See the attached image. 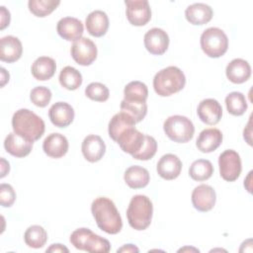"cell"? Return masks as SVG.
<instances>
[{
    "label": "cell",
    "mask_w": 253,
    "mask_h": 253,
    "mask_svg": "<svg viewBox=\"0 0 253 253\" xmlns=\"http://www.w3.org/2000/svg\"><path fill=\"white\" fill-rule=\"evenodd\" d=\"M91 211L100 229L109 233L117 234L123 227L122 217L114 202L106 197L96 198L91 205Z\"/></svg>",
    "instance_id": "obj_1"
},
{
    "label": "cell",
    "mask_w": 253,
    "mask_h": 253,
    "mask_svg": "<svg viewBox=\"0 0 253 253\" xmlns=\"http://www.w3.org/2000/svg\"><path fill=\"white\" fill-rule=\"evenodd\" d=\"M12 127L14 132L29 140L36 141L44 132V122L34 112L28 109H20L13 115Z\"/></svg>",
    "instance_id": "obj_2"
},
{
    "label": "cell",
    "mask_w": 253,
    "mask_h": 253,
    "mask_svg": "<svg viewBox=\"0 0 253 253\" xmlns=\"http://www.w3.org/2000/svg\"><path fill=\"white\" fill-rule=\"evenodd\" d=\"M185 84V74L177 66L163 68L158 71L153 78L154 91L161 97H168L181 91Z\"/></svg>",
    "instance_id": "obj_3"
},
{
    "label": "cell",
    "mask_w": 253,
    "mask_h": 253,
    "mask_svg": "<svg viewBox=\"0 0 253 253\" xmlns=\"http://www.w3.org/2000/svg\"><path fill=\"white\" fill-rule=\"evenodd\" d=\"M152 212L153 206L150 199L144 195H135L126 210L127 221L133 229L144 230L151 223Z\"/></svg>",
    "instance_id": "obj_4"
},
{
    "label": "cell",
    "mask_w": 253,
    "mask_h": 253,
    "mask_svg": "<svg viewBox=\"0 0 253 253\" xmlns=\"http://www.w3.org/2000/svg\"><path fill=\"white\" fill-rule=\"evenodd\" d=\"M70 242L76 249L87 252L108 253L111 250L109 240L95 234L86 227L74 230L70 235Z\"/></svg>",
    "instance_id": "obj_5"
},
{
    "label": "cell",
    "mask_w": 253,
    "mask_h": 253,
    "mask_svg": "<svg viewBox=\"0 0 253 253\" xmlns=\"http://www.w3.org/2000/svg\"><path fill=\"white\" fill-rule=\"evenodd\" d=\"M163 128L166 135L178 143H185L191 140L194 136L195 126L190 119L184 116H171L163 124Z\"/></svg>",
    "instance_id": "obj_6"
},
{
    "label": "cell",
    "mask_w": 253,
    "mask_h": 253,
    "mask_svg": "<svg viewBox=\"0 0 253 253\" xmlns=\"http://www.w3.org/2000/svg\"><path fill=\"white\" fill-rule=\"evenodd\" d=\"M201 47L206 55L212 58L220 57L228 48L227 36L218 28H209L201 36Z\"/></svg>",
    "instance_id": "obj_7"
},
{
    "label": "cell",
    "mask_w": 253,
    "mask_h": 253,
    "mask_svg": "<svg viewBox=\"0 0 253 253\" xmlns=\"http://www.w3.org/2000/svg\"><path fill=\"white\" fill-rule=\"evenodd\" d=\"M218 166L221 178L227 182L237 180L242 170L240 156L232 149H227L219 155Z\"/></svg>",
    "instance_id": "obj_8"
},
{
    "label": "cell",
    "mask_w": 253,
    "mask_h": 253,
    "mask_svg": "<svg viewBox=\"0 0 253 253\" xmlns=\"http://www.w3.org/2000/svg\"><path fill=\"white\" fill-rule=\"evenodd\" d=\"M71 56L79 65L87 66L93 63L97 57V46L88 38H81L75 41L70 48Z\"/></svg>",
    "instance_id": "obj_9"
},
{
    "label": "cell",
    "mask_w": 253,
    "mask_h": 253,
    "mask_svg": "<svg viewBox=\"0 0 253 253\" xmlns=\"http://www.w3.org/2000/svg\"><path fill=\"white\" fill-rule=\"evenodd\" d=\"M126 18L128 22L136 27L146 25L151 19V9L146 0H126Z\"/></svg>",
    "instance_id": "obj_10"
},
{
    "label": "cell",
    "mask_w": 253,
    "mask_h": 253,
    "mask_svg": "<svg viewBox=\"0 0 253 253\" xmlns=\"http://www.w3.org/2000/svg\"><path fill=\"white\" fill-rule=\"evenodd\" d=\"M216 195L213 188L207 184L197 186L192 193V204L200 211H211L215 204Z\"/></svg>",
    "instance_id": "obj_11"
},
{
    "label": "cell",
    "mask_w": 253,
    "mask_h": 253,
    "mask_svg": "<svg viewBox=\"0 0 253 253\" xmlns=\"http://www.w3.org/2000/svg\"><path fill=\"white\" fill-rule=\"evenodd\" d=\"M144 45L151 54L161 55L168 48L169 37L164 30L152 28L144 35Z\"/></svg>",
    "instance_id": "obj_12"
},
{
    "label": "cell",
    "mask_w": 253,
    "mask_h": 253,
    "mask_svg": "<svg viewBox=\"0 0 253 253\" xmlns=\"http://www.w3.org/2000/svg\"><path fill=\"white\" fill-rule=\"evenodd\" d=\"M197 114L200 120L210 126L216 125L222 116V108L215 99L203 100L197 109Z\"/></svg>",
    "instance_id": "obj_13"
},
{
    "label": "cell",
    "mask_w": 253,
    "mask_h": 253,
    "mask_svg": "<svg viewBox=\"0 0 253 253\" xmlns=\"http://www.w3.org/2000/svg\"><path fill=\"white\" fill-rule=\"evenodd\" d=\"M56 31L62 39L68 42H75L82 38L84 27L79 19L73 17H64L57 22Z\"/></svg>",
    "instance_id": "obj_14"
},
{
    "label": "cell",
    "mask_w": 253,
    "mask_h": 253,
    "mask_svg": "<svg viewBox=\"0 0 253 253\" xmlns=\"http://www.w3.org/2000/svg\"><path fill=\"white\" fill-rule=\"evenodd\" d=\"M81 150L84 158L89 162H97L101 160L106 152L104 140L96 134L87 135L81 145Z\"/></svg>",
    "instance_id": "obj_15"
},
{
    "label": "cell",
    "mask_w": 253,
    "mask_h": 253,
    "mask_svg": "<svg viewBox=\"0 0 253 253\" xmlns=\"http://www.w3.org/2000/svg\"><path fill=\"white\" fill-rule=\"evenodd\" d=\"M34 141L29 140L16 132H10L5 140L4 147L8 153L15 157H25L30 154Z\"/></svg>",
    "instance_id": "obj_16"
},
{
    "label": "cell",
    "mask_w": 253,
    "mask_h": 253,
    "mask_svg": "<svg viewBox=\"0 0 253 253\" xmlns=\"http://www.w3.org/2000/svg\"><path fill=\"white\" fill-rule=\"evenodd\" d=\"M156 170L161 178L165 180H174L181 173L182 162L177 155L167 153L159 159Z\"/></svg>",
    "instance_id": "obj_17"
},
{
    "label": "cell",
    "mask_w": 253,
    "mask_h": 253,
    "mask_svg": "<svg viewBox=\"0 0 253 253\" xmlns=\"http://www.w3.org/2000/svg\"><path fill=\"white\" fill-rule=\"evenodd\" d=\"M48 117L55 126L66 127L73 122L74 111L68 103L56 102L50 107Z\"/></svg>",
    "instance_id": "obj_18"
},
{
    "label": "cell",
    "mask_w": 253,
    "mask_h": 253,
    "mask_svg": "<svg viewBox=\"0 0 253 253\" xmlns=\"http://www.w3.org/2000/svg\"><path fill=\"white\" fill-rule=\"evenodd\" d=\"M145 135L137 130L135 127H131L123 132L117 139V143L120 145L124 152L130 155L136 153L143 145Z\"/></svg>",
    "instance_id": "obj_19"
},
{
    "label": "cell",
    "mask_w": 253,
    "mask_h": 253,
    "mask_svg": "<svg viewBox=\"0 0 253 253\" xmlns=\"http://www.w3.org/2000/svg\"><path fill=\"white\" fill-rule=\"evenodd\" d=\"M23 46L20 40L14 36H6L0 40V59L12 63L20 59Z\"/></svg>",
    "instance_id": "obj_20"
},
{
    "label": "cell",
    "mask_w": 253,
    "mask_h": 253,
    "mask_svg": "<svg viewBox=\"0 0 253 253\" xmlns=\"http://www.w3.org/2000/svg\"><path fill=\"white\" fill-rule=\"evenodd\" d=\"M42 149L44 153L51 158H60L68 151V140L60 133L48 134L42 143Z\"/></svg>",
    "instance_id": "obj_21"
},
{
    "label": "cell",
    "mask_w": 253,
    "mask_h": 253,
    "mask_svg": "<svg viewBox=\"0 0 253 253\" xmlns=\"http://www.w3.org/2000/svg\"><path fill=\"white\" fill-rule=\"evenodd\" d=\"M222 142V133L219 129L210 127L202 130L197 138L196 145L201 152L210 153L214 151Z\"/></svg>",
    "instance_id": "obj_22"
},
{
    "label": "cell",
    "mask_w": 253,
    "mask_h": 253,
    "mask_svg": "<svg viewBox=\"0 0 253 253\" xmlns=\"http://www.w3.org/2000/svg\"><path fill=\"white\" fill-rule=\"evenodd\" d=\"M225 74L230 82L241 84L250 78L251 67L246 60L242 58H234L227 64Z\"/></svg>",
    "instance_id": "obj_23"
},
{
    "label": "cell",
    "mask_w": 253,
    "mask_h": 253,
    "mask_svg": "<svg viewBox=\"0 0 253 253\" xmlns=\"http://www.w3.org/2000/svg\"><path fill=\"white\" fill-rule=\"evenodd\" d=\"M87 32L93 37L104 36L109 28V18L107 14L101 10L91 12L85 21Z\"/></svg>",
    "instance_id": "obj_24"
},
{
    "label": "cell",
    "mask_w": 253,
    "mask_h": 253,
    "mask_svg": "<svg viewBox=\"0 0 253 253\" xmlns=\"http://www.w3.org/2000/svg\"><path fill=\"white\" fill-rule=\"evenodd\" d=\"M185 17L192 25H205L212 18V9L205 3H194L185 10Z\"/></svg>",
    "instance_id": "obj_25"
},
{
    "label": "cell",
    "mask_w": 253,
    "mask_h": 253,
    "mask_svg": "<svg viewBox=\"0 0 253 253\" xmlns=\"http://www.w3.org/2000/svg\"><path fill=\"white\" fill-rule=\"evenodd\" d=\"M135 124H136L135 121L130 116H128L124 112H120L114 115L109 123V126H108L109 135L114 141H117L118 137L123 132H125L128 128L134 127Z\"/></svg>",
    "instance_id": "obj_26"
},
{
    "label": "cell",
    "mask_w": 253,
    "mask_h": 253,
    "mask_svg": "<svg viewBox=\"0 0 253 253\" xmlns=\"http://www.w3.org/2000/svg\"><path fill=\"white\" fill-rule=\"evenodd\" d=\"M55 69L56 64L53 58L48 56H40L34 61L31 71L37 80L45 81L54 75Z\"/></svg>",
    "instance_id": "obj_27"
},
{
    "label": "cell",
    "mask_w": 253,
    "mask_h": 253,
    "mask_svg": "<svg viewBox=\"0 0 253 253\" xmlns=\"http://www.w3.org/2000/svg\"><path fill=\"white\" fill-rule=\"evenodd\" d=\"M126 184L131 189H140L148 185L150 176L149 172L141 166L134 165L128 167L124 175Z\"/></svg>",
    "instance_id": "obj_28"
},
{
    "label": "cell",
    "mask_w": 253,
    "mask_h": 253,
    "mask_svg": "<svg viewBox=\"0 0 253 253\" xmlns=\"http://www.w3.org/2000/svg\"><path fill=\"white\" fill-rule=\"evenodd\" d=\"M213 174V166L210 160L198 159L195 160L190 168L189 175L195 181H206Z\"/></svg>",
    "instance_id": "obj_29"
},
{
    "label": "cell",
    "mask_w": 253,
    "mask_h": 253,
    "mask_svg": "<svg viewBox=\"0 0 253 253\" xmlns=\"http://www.w3.org/2000/svg\"><path fill=\"white\" fill-rule=\"evenodd\" d=\"M59 83L67 90H76L82 84L81 73L72 66H65L59 73Z\"/></svg>",
    "instance_id": "obj_30"
},
{
    "label": "cell",
    "mask_w": 253,
    "mask_h": 253,
    "mask_svg": "<svg viewBox=\"0 0 253 253\" xmlns=\"http://www.w3.org/2000/svg\"><path fill=\"white\" fill-rule=\"evenodd\" d=\"M24 240L31 248H42L47 240V233L42 226L37 224L32 225L27 228L24 234Z\"/></svg>",
    "instance_id": "obj_31"
},
{
    "label": "cell",
    "mask_w": 253,
    "mask_h": 253,
    "mask_svg": "<svg viewBox=\"0 0 253 253\" xmlns=\"http://www.w3.org/2000/svg\"><path fill=\"white\" fill-rule=\"evenodd\" d=\"M121 112L130 116L135 121V123H139L146 116L147 105L146 102L127 101L124 99L121 102Z\"/></svg>",
    "instance_id": "obj_32"
},
{
    "label": "cell",
    "mask_w": 253,
    "mask_h": 253,
    "mask_svg": "<svg viewBox=\"0 0 253 253\" xmlns=\"http://www.w3.org/2000/svg\"><path fill=\"white\" fill-rule=\"evenodd\" d=\"M124 99L127 101L146 102L148 97L147 86L140 81H131L124 89Z\"/></svg>",
    "instance_id": "obj_33"
},
{
    "label": "cell",
    "mask_w": 253,
    "mask_h": 253,
    "mask_svg": "<svg viewBox=\"0 0 253 253\" xmlns=\"http://www.w3.org/2000/svg\"><path fill=\"white\" fill-rule=\"evenodd\" d=\"M225 105L229 114L233 116H242L247 110L245 96L241 92H231L225 97Z\"/></svg>",
    "instance_id": "obj_34"
},
{
    "label": "cell",
    "mask_w": 253,
    "mask_h": 253,
    "mask_svg": "<svg viewBox=\"0 0 253 253\" xmlns=\"http://www.w3.org/2000/svg\"><path fill=\"white\" fill-rule=\"evenodd\" d=\"M60 4L55 0H30L28 2L29 10L37 17H45L49 15Z\"/></svg>",
    "instance_id": "obj_35"
},
{
    "label": "cell",
    "mask_w": 253,
    "mask_h": 253,
    "mask_svg": "<svg viewBox=\"0 0 253 253\" xmlns=\"http://www.w3.org/2000/svg\"><path fill=\"white\" fill-rule=\"evenodd\" d=\"M85 95L96 102H105L109 99L110 92L106 85L100 82H92L85 89Z\"/></svg>",
    "instance_id": "obj_36"
},
{
    "label": "cell",
    "mask_w": 253,
    "mask_h": 253,
    "mask_svg": "<svg viewBox=\"0 0 253 253\" xmlns=\"http://www.w3.org/2000/svg\"><path fill=\"white\" fill-rule=\"evenodd\" d=\"M157 150V142L154 137L150 135H145L143 145L141 148L134 154H132V158L137 159V160H149L151 159Z\"/></svg>",
    "instance_id": "obj_37"
},
{
    "label": "cell",
    "mask_w": 253,
    "mask_h": 253,
    "mask_svg": "<svg viewBox=\"0 0 253 253\" xmlns=\"http://www.w3.org/2000/svg\"><path fill=\"white\" fill-rule=\"evenodd\" d=\"M30 99L37 107L44 108L51 100V91L44 86L35 87L30 93Z\"/></svg>",
    "instance_id": "obj_38"
},
{
    "label": "cell",
    "mask_w": 253,
    "mask_h": 253,
    "mask_svg": "<svg viewBox=\"0 0 253 253\" xmlns=\"http://www.w3.org/2000/svg\"><path fill=\"white\" fill-rule=\"evenodd\" d=\"M16 200V193L13 187L9 184H1L0 186V204L2 207H11Z\"/></svg>",
    "instance_id": "obj_39"
},
{
    "label": "cell",
    "mask_w": 253,
    "mask_h": 253,
    "mask_svg": "<svg viewBox=\"0 0 253 253\" xmlns=\"http://www.w3.org/2000/svg\"><path fill=\"white\" fill-rule=\"evenodd\" d=\"M0 15H1V26H0V29L3 30L7 26H9V23H10V13H9V11L4 6H1L0 7Z\"/></svg>",
    "instance_id": "obj_40"
},
{
    "label": "cell",
    "mask_w": 253,
    "mask_h": 253,
    "mask_svg": "<svg viewBox=\"0 0 253 253\" xmlns=\"http://www.w3.org/2000/svg\"><path fill=\"white\" fill-rule=\"evenodd\" d=\"M46 252H65L68 253L69 250L68 248H66L65 246H63L62 244L56 243V244H51L47 249Z\"/></svg>",
    "instance_id": "obj_41"
},
{
    "label": "cell",
    "mask_w": 253,
    "mask_h": 253,
    "mask_svg": "<svg viewBox=\"0 0 253 253\" xmlns=\"http://www.w3.org/2000/svg\"><path fill=\"white\" fill-rule=\"evenodd\" d=\"M138 248L136 246H134L133 244H126L124 245L122 248L118 249L117 252H138Z\"/></svg>",
    "instance_id": "obj_42"
},
{
    "label": "cell",
    "mask_w": 253,
    "mask_h": 253,
    "mask_svg": "<svg viewBox=\"0 0 253 253\" xmlns=\"http://www.w3.org/2000/svg\"><path fill=\"white\" fill-rule=\"evenodd\" d=\"M10 170V165L9 162H7L4 158H1V178L5 177L7 173H9Z\"/></svg>",
    "instance_id": "obj_43"
},
{
    "label": "cell",
    "mask_w": 253,
    "mask_h": 253,
    "mask_svg": "<svg viewBox=\"0 0 253 253\" xmlns=\"http://www.w3.org/2000/svg\"><path fill=\"white\" fill-rule=\"evenodd\" d=\"M0 71H1V86L3 87L9 81V73L3 67H1Z\"/></svg>",
    "instance_id": "obj_44"
},
{
    "label": "cell",
    "mask_w": 253,
    "mask_h": 253,
    "mask_svg": "<svg viewBox=\"0 0 253 253\" xmlns=\"http://www.w3.org/2000/svg\"><path fill=\"white\" fill-rule=\"evenodd\" d=\"M194 250V251H196V252H199V250L198 249H196V248H189V247H185V248H181L178 252H183V251H188V250Z\"/></svg>",
    "instance_id": "obj_45"
}]
</instances>
